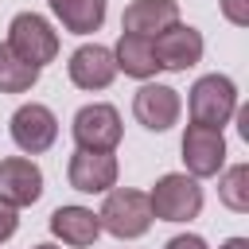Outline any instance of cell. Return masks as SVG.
I'll list each match as a JSON object with an SVG mask.
<instances>
[{"mask_svg":"<svg viewBox=\"0 0 249 249\" xmlns=\"http://www.w3.org/2000/svg\"><path fill=\"white\" fill-rule=\"evenodd\" d=\"M218 249H249V241H245V237H230V241H222Z\"/></svg>","mask_w":249,"mask_h":249,"instance_id":"cell-22","label":"cell"},{"mask_svg":"<svg viewBox=\"0 0 249 249\" xmlns=\"http://www.w3.org/2000/svg\"><path fill=\"white\" fill-rule=\"evenodd\" d=\"M54 19L74 31V35H89L105 23V0H47Z\"/></svg>","mask_w":249,"mask_h":249,"instance_id":"cell-16","label":"cell"},{"mask_svg":"<svg viewBox=\"0 0 249 249\" xmlns=\"http://www.w3.org/2000/svg\"><path fill=\"white\" fill-rule=\"evenodd\" d=\"M66 74L78 89L93 93V89H105L113 78H117V62H113V51L101 47V43H82L70 62H66Z\"/></svg>","mask_w":249,"mask_h":249,"instance_id":"cell-12","label":"cell"},{"mask_svg":"<svg viewBox=\"0 0 249 249\" xmlns=\"http://www.w3.org/2000/svg\"><path fill=\"white\" fill-rule=\"evenodd\" d=\"M117 171L121 167H117V156L113 152H86V148H78L70 156L66 179L82 195H105V191L117 187Z\"/></svg>","mask_w":249,"mask_h":249,"instance_id":"cell-10","label":"cell"},{"mask_svg":"<svg viewBox=\"0 0 249 249\" xmlns=\"http://www.w3.org/2000/svg\"><path fill=\"white\" fill-rule=\"evenodd\" d=\"M218 8L233 27H249V0H218Z\"/></svg>","mask_w":249,"mask_h":249,"instance_id":"cell-19","label":"cell"},{"mask_svg":"<svg viewBox=\"0 0 249 249\" xmlns=\"http://www.w3.org/2000/svg\"><path fill=\"white\" fill-rule=\"evenodd\" d=\"M171 23H179V4L175 0H132L121 16V31L124 35H144V39H156Z\"/></svg>","mask_w":249,"mask_h":249,"instance_id":"cell-13","label":"cell"},{"mask_svg":"<svg viewBox=\"0 0 249 249\" xmlns=\"http://www.w3.org/2000/svg\"><path fill=\"white\" fill-rule=\"evenodd\" d=\"M187 109H191V124L222 128V124H230V117L237 109V86L226 74H202L191 86Z\"/></svg>","mask_w":249,"mask_h":249,"instance_id":"cell-3","label":"cell"},{"mask_svg":"<svg viewBox=\"0 0 249 249\" xmlns=\"http://www.w3.org/2000/svg\"><path fill=\"white\" fill-rule=\"evenodd\" d=\"M113 62H117L121 74H128V78H136V82H152V78L160 74L152 39H144V35H121L117 47H113Z\"/></svg>","mask_w":249,"mask_h":249,"instance_id":"cell-15","label":"cell"},{"mask_svg":"<svg viewBox=\"0 0 249 249\" xmlns=\"http://www.w3.org/2000/svg\"><path fill=\"white\" fill-rule=\"evenodd\" d=\"M97 222H101L105 233H113L121 241L144 237L152 230V202H148L144 191H132V187L105 191V202L97 210Z\"/></svg>","mask_w":249,"mask_h":249,"instance_id":"cell-1","label":"cell"},{"mask_svg":"<svg viewBox=\"0 0 249 249\" xmlns=\"http://www.w3.org/2000/svg\"><path fill=\"white\" fill-rule=\"evenodd\" d=\"M51 233L62 241V245H74V249H86L101 237V222L89 206H58L51 214Z\"/></svg>","mask_w":249,"mask_h":249,"instance_id":"cell-14","label":"cell"},{"mask_svg":"<svg viewBox=\"0 0 249 249\" xmlns=\"http://www.w3.org/2000/svg\"><path fill=\"white\" fill-rule=\"evenodd\" d=\"M179 89L163 86V82H144L136 93H132V117L148 128V132H167L175 121H179Z\"/></svg>","mask_w":249,"mask_h":249,"instance_id":"cell-9","label":"cell"},{"mask_svg":"<svg viewBox=\"0 0 249 249\" xmlns=\"http://www.w3.org/2000/svg\"><path fill=\"white\" fill-rule=\"evenodd\" d=\"M8 47L23 58V62H31V66H47V62H54L58 58V31L39 16V12H19V16H12V23H8Z\"/></svg>","mask_w":249,"mask_h":249,"instance_id":"cell-4","label":"cell"},{"mask_svg":"<svg viewBox=\"0 0 249 249\" xmlns=\"http://www.w3.org/2000/svg\"><path fill=\"white\" fill-rule=\"evenodd\" d=\"M16 230H19V214H16V206H8V202L0 198V245H4Z\"/></svg>","mask_w":249,"mask_h":249,"instance_id":"cell-20","label":"cell"},{"mask_svg":"<svg viewBox=\"0 0 249 249\" xmlns=\"http://www.w3.org/2000/svg\"><path fill=\"white\" fill-rule=\"evenodd\" d=\"M0 198L8 206H35L43 198V171L27 156H8L0 160Z\"/></svg>","mask_w":249,"mask_h":249,"instance_id":"cell-11","label":"cell"},{"mask_svg":"<svg viewBox=\"0 0 249 249\" xmlns=\"http://www.w3.org/2000/svg\"><path fill=\"white\" fill-rule=\"evenodd\" d=\"M218 198L226 210L233 214H245L249 210V163H233V167H222L218 171Z\"/></svg>","mask_w":249,"mask_h":249,"instance_id":"cell-18","label":"cell"},{"mask_svg":"<svg viewBox=\"0 0 249 249\" xmlns=\"http://www.w3.org/2000/svg\"><path fill=\"white\" fill-rule=\"evenodd\" d=\"M39 66L23 62L8 43H0V93H27L39 82Z\"/></svg>","mask_w":249,"mask_h":249,"instance_id":"cell-17","label":"cell"},{"mask_svg":"<svg viewBox=\"0 0 249 249\" xmlns=\"http://www.w3.org/2000/svg\"><path fill=\"white\" fill-rule=\"evenodd\" d=\"M152 51H156L160 70L183 74V70H191V66L202 58L206 43H202V31H198V27H191V23H171L167 31H160V35L152 39Z\"/></svg>","mask_w":249,"mask_h":249,"instance_id":"cell-8","label":"cell"},{"mask_svg":"<svg viewBox=\"0 0 249 249\" xmlns=\"http://www.w3.org/2000/svg\"><path fill=\"white\" fill-rule=\"evenodd\" d=\"M183 163H187V175L214 179L226 167V136H222V128L187 124V132H183Z\"/></svg>","mask_w":249,"mask_h":249,"instance_id":"cell-7","label":"cell"},{"mask_svg":"<svg viewBox=\"0 0 249 249\" xmlns=\"http://www.w3.org/2000/svg\"><path fill=\"white\" fill-rule=\"evenodd\" d=\"M163 249H206V241H202L198 233H175Z\"/></svg>","mask_w":249,"mask_h":249,"instance_id":"cell-21","label":"cell"},{"mask_svg":"<svg viewBox=\"0 0 249 249\" xmlns=\"http://www.w3.org/2000/svg\"><path fill=\"white\" fill-rule=\"evenodd\" d=\"M70 136H74V144L86 148V152H113V148L121 144V136H124L117 105H109V101H89V105H82V109L74 113V121H70Z\"/></svg>","mask_w":249,"mask_h":249,"instance_id":"cell-5","label":"cell"},{"mask_svg":"<svg viewBox=\"0 0 249 249\" xmlns=\"http://www.w3.org/2000/svg\"><path fill=\"white\" fill-rule=\"evenodd\" d=\"M31 249H58V245H47V241H43V245H31Z\"/></svg>","mask_w":249,"mask_h":249,"instance_id":"cell-23","label":"cell"},{"mask_svg":"<svg viewBox=\"0 0 249 249\" xmlns=\"http://www.w3.org/2000/svg\"><path fill=\"white\" fill-rule=\"evenodd\" d=\"M148 202H152V218L160 222H191L202 214V187L187 171H167L156 179Z\"/></svg>","mask_w":249,"mask_h":249,"instance_id":"cell-2","label":"cell"},{"mask_svg":"<svg viewBox=\"0 0 249 249\" xmlns=\"http://www.w3.org/2000/svg\"><path fill=\"white\" fill-rule=\"evenodd\" d=\"M8 132H12V140H16L19 152H27V156H43V152L58 140V117H54L47 105L27 101V105H19V109L12 113Z\"/></svg>","mask_w":249,"mask_h":249,"instance_id":"cell-6","label":"cell"}]
</instances>
